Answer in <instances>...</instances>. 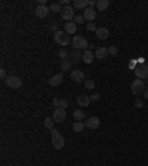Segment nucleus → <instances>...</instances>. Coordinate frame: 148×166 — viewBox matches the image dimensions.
Here are the masks:
<instances>
[{
	"instance_id": "f257e3e1",
	"label": "nucleus",
	"mask_w": 148,
	"mask_h": 166,
	"mask_svg": "<svg viewBox=\"0 0 148 166\" xmlns=\"http://www.w3.org/2000/svg\"><path fill=\"white\" fill-rule=\"evenodd\" d=\"M54 39L58 45H61V46H68V45L73 42L65 31H56V33H54Z\"/></svg>"
},
{
	"instance_id": "f03ea898",
	"label": "nucleus",
	"mask_w": 148,
	"mask_h": 166,
	"mask_svg": "<svg viewBox=\"0 0 148 166\" xmlns=\"http://www.w3.org/2000/svg\"><path fill=\"white\" fill-rule=\"evenodd\" d=\"M71 45H73V47L77 49V51H86V47H89L88 40L85 39L83 36H74Z\"/></svg>"
},
{
	"instance_id": "7ed1b4c3",
	"label": "nucleus",
	"mask_w": 148,
	"mask_h": 166,
	"mask_svg": "<svg viewBox=\"0 0 148 166\" xmlns=\"http://www.w3.org/2000/svg\"><path fill=\"white\" fill-rule=\"evenodd\" d=\"M64 144H65L64 137H62V135H61L56 129H54V131H52V146H54V148L61 150V148L64 147Z\"/></svg>"
},
{
	"instance_id": "20e7f679",
	"label": "nucleus",
	"mask_w": 148,
	"mask_h": 166,
	"mask_svg": "<svg viewBox=\"0 0 148 166\" xmlns=\"http://www.w3.org/2000/svg\"><path fill=\"white\" fill-rule=\"evenodd\" d=\"M145 89H147V87H145V82L141 80V79H136V80H133V82L130 83V91H132L135 95L142 93Z\"/></svg>"
},
{
	"instance_id": "39448f33",
	"label": "nucleus",
	"mask_w": 148,
	"mask_h": 166,
	"mask_svg": "<svg viewBox=\"0 0 148 166\" xmlns=\"http://www.w3.org/2000/svg\"><path fill=\"white\" fill-rule=\"evenodd\" d=\"M135 71V76H136V79H147L148 77V65L147 64H139V65L136 67L133 70Z\"/></svg>"
},
{
	"instance_id": "423d86ee",
	"label": "nucleus",
	"mask_w": 148,
	"mask_h": 166,
	"mask_svg": "<svg viewBox=\"0 0 148 166\" xmlns=\"http://www.w3.org/2000/svg\"><path fill=\"white\" fill-rule=\"evenodd\" d=\"M61 16H62V20L68 21H74L76 18V12H74V7L73 6H64L62 9V12H61Z\"/></svg>"
},
{
	"instance_id": "0eeeda50",
	"label": "nucleus",
	"mask_w": 148,
	"mask_h": 166,
	"mask_svg": "<svg viewBox=\"0 0 148 166\" xmlns=\"http://www.w3.org/2000/svg\"><path fill=\"white\" fill-rule=\"evenodd\" d=\"M6 85L9 87H12V89H20L22 86V82H21L20 77H16V76H9L6 79Z\"/></svg>"
},
{
	"instance_id": "6e6552de",
	"label": "nucleus",
	"mask_w": 148,
	"mask_h": 166,
	"mask_svg": "<svg viewBox=\"0 0 148 166\" xmlns=\"http://www.w3.org/2000/svg\"><path fill=\"white\" fill-rule=\"evenodd\" d=\"M65 116H67V113H65V108H55L54 111V120L55 123H62L64 120H65Z\"/></svg>"
},
{
	"instance_id": "1a4fd4ad",
	"label": "nucleus",
	"mask_w": 148,
	"mask_h": 166,
	"mask_svg": "<svg viewBox=\"0 0 148 166\" xmlns=\"http://www.w3.org/2000/svg\"><path fill=\"white\" fill-rule=\"evenodd\" d=\"M85 125L89 129H98V128L101 126V120L98 119V117H95V116H90L89 119L85 120Z\"/></svg>"
},
{
	"instance_id": "9d476101",
	"label": "nucleus",
	"mask_w": 148,
	"mask_h": 166,
	"mask_svg": "<svg viewBox=\"0 0 148 166\" xmlns=\"http://www.w3.org/2000/svg\"><path fill=\"white\" fill-rule=\"evenodd\" d=\"M70 77H71V80L76 82V83H83V82H85V73L80 71V70H73L71 74H70Z\"/></svg>"
},
{
	"instance_id": "9b49d317",
	"label": "nucleus",
	"mask_w": 148,
	"mask_h": 166,
	"mask_svg": "<svg viewBox=\"0 0 148 166\" xmlns=\"http://www.w3.org/2000/svg\"><path fill=\"white\" fill-rule=\"evenodd\" d=\"M96 37L99 40H107L108 37H110V31H108V28H105V27H99V28H96Z\"/></svg>"
},
{
	"instance_id": "f8f14e48",
	"label": "nucleus",
	"mask_w": 148,
	"mask_h": 166,
	"mask_svg": "<svg viewBox=\"0 0 148 166\" xmlns=\"http://www.w3.org/2000/svg\"><path fill=\"white\" fill-rule=\"evenodd\" d=\"M81 60L85 61L86 64H92L95 60V53L92 52V49H86V51L83 52V55H81Z\"/></svg>"
},
{
	"instance_id": "ddd939ff",
	"label": "nucleus",
	"mask_w": 148,
	"mask_h": 166,
	"mask_svg": "<svg viewBox=\"0 0 148 166\" xmlns=\"http://www.w3.org/2000/svg\"><path fill=\"white\" fill-rule=\"evenodd\" d=\"M83 16H85V20L89 21V22H94V20L96 18V12H95L92 7H86L85 11H83Z\"/></svg>"
},
{
	"instance_id": "4468645a",
	"label": "nucleus",
	"mask_w": 148,
	"mask_h": 166,
	"mask_svg": "<svg viewBox=\"0 0 148 166\" xmlns=\"http://www.w3.org/2000/svg\"><path fill=\"white\" fill-rule=\"evenodd\" d=\"M62 80H64V74L62 73H58V74H55L54 77H50L49 79V85L50 86H59L61 83H62Z\"/></svg>"
},
{
	"instance_id": "2eb2a0df",
	"label": "nucleus",
	"mask_w": 148,
	"mask_h": 166,
	"mask_svg": "<svg viewBox=\"0 0 148 166\" xmlns=\"http://www.w3.org/2000/svg\"><path fill=\"white\" fill-rule=\"evenodd\" d=\"M49 11H50V9H49L47 6H37L36 7V11H34V13H36L37 18H46Z\"/></svg>"
},
{
	"instance_id": "dca6fc26",
	"label": "nucleus",
	"mask_w": 148,
	"mask_h": 166,
	"mask_svg": "<svg viewBox=\"0 0 148 166\" xmlns=\"http://www.w3.org/2000/svg\"><path fill=\"white\" fill-rule=\"evenodd\" d=\"M108 55V47H96V52H95V56L98 60H105Z\"/></svg>"
},
{
	"instance_id": "f3484780",
	"label": "nucleus",
	"mask_w": 148,
	"mask_h": 166,
	"mask_svg": "<svg viewBox=\"0 0 148 166\" xmlns=\"http://www.w3.org/2000/svg\"><path fill=\"white\" fill-rule=\"evenodd\" d=\"M64 31L67 34H74L77 31V24L74 21H68L67 24H65V27H64Z\"/></svg>"
},
{
	"instance_id": "a211bd4d",
	"label": "nucleus",
	"mask_w": 148,
	"mask_h": 166,
	"mask_svg": "<svg viewBox=\"0 0 148 166\" xmlns=\"http://www.w3.org/2000/svg\"><path fill=\"white\" fill-rule=\"evenodd\" d=\"M68 60L71 61L73 64L79 62V61H80V51H77V49H73L71 52H68Z\"/></svg>"
},
{
	"instance_id": "6ab92c4d",
	"label": "nucleus",
	"mask_w": 148,
	"mask_h": 166,
	"mask_svg": "<svg viewBox=\"0 0 148 166\" xmlns=\"http://www.w3.org/2000/svg\"><path fill=\"white\" fill-rule=\"evenodd\" d=\"M77 104L80 107H89V104H90V96H88V95H80V96L77 98Z\"/></svg>"
},
{
	"instance_id": "aec40b11",
	"label": "nucleus",
	"mask_w": 148,
	"mask_h": 166,
	"mask_svg": "<svg viewBox=\"0 0 148 166\" xmlns=\"http://www.w3.org/2000/svg\"><path fill=\"white\" fill-rule=\"evenodd\" d=\"M74 7L85 11L86 7H89V0H74Z\"/></svg>"
},
{
	"instance_id": "412c9836",
	"label": "nucleus",
	"mask_w": 148,
	"mask_h": 166,
	"mask_svg": "<svg viewBox=\"0 0 148 166\" xmlns=\"http://www.w3.org/2000/svg\"><path fill=\"white\" fill-rule=\"evenodd\" d=\"M54 105L56 108H67L68 107V101L67 100H61V98H55L54 100Z\"/></svg>"
},
{
	"instance_id": "4be33fe9",
	"label": "nucleus",
	"mask_w": 148,
	"mask_h": 166,
	"mask_svg": "<svg viewBox=\"0 0 148 166\" xmlns=\"http://www.w3.org/2000/svg\"><path fill=\"white\" fill-rule=\"evenodd\" d=\"M45 128L49 129V131H54L55 129V120L54 117H46L45 119Z\"/></svg>"
},
{
	"instance_id": "5701e85b",
	"label": "nucleus",
	"mask_w": 148,
	"mask_h": 166,
	"mask_svg": "<svg viewBox=\"0 0 148 166\" xmlns=\"http://www.w3.org/2000/svg\"><path fill=\"white\" fill-rule=\"evenodd\" d=\"M73 117L76 119V122H81V120L86 117V114H85L83 110H76V111L73 113Z\"/></svg>"
},
{
	"instance_id": "b1692460",
	"label": "nucleus",
	"mask_w": 148,
	"mask_h": 166,
	"mask_svg": "<svg viewBox=\"0 0 148 166\" xmlns=\"http://www.w3.org/2000/svg\"><path fill=\"white\" fill-rule=\"evenodd\" d=\"M71 65H73L71 61H68V60L61 61V70H62V71H70V70H71Z\"/></svg>"
},
{
	"instance_id": "393cba45",
	"label": "nucleus",
	"mask_w": 148,
	"mask_h": 166,
	"mask_svg": "<svg viewBox=\"0 0 148 166\" xmlns=\"http://www.w3.org/2000/svg\"><path fill=\"white\" fill-rule=\"evenodd\" d=\"M108 6H110V2H108V0H98V2H96L98 11H105Z\"/></svg>"
},
{
	"instance_id": "a878e982",
	"label": "nucleus",
	"mask_w": 148,
	"mask_h": 166,
	"mask_svg": "<svg viewBox=\"0 0 148 166\" xmlns=\"http://www.w3.org/2000/svg\"><path fill=\"white\" fill-rule=\"evenodd\" d=\"M85 128H86V125H85L83 122H74L73 131H74V132H81V131H83Z\"/></svg>"
},
{
	"instance_id": "bb28decb",
	"label": "nucleus",
	"mask_w": 148,
	"mask_h": 166,
	"mask_svg": "<svg viewBox=\"0 0 148 166\" xmlns=\"http://www.w3.org/2000/svg\"><path fill=\"white\" fill-rule=\"evenodd\" d=\"M49 9H50L52 12H62V9H64V7L61 6V3L55 2V3H52V5L49 6Z\"/></svg>"
},
{
	"instance_id": "cd10ccee",
	"label": "nucleus",
	"mask_w": 148,
	"mask_h": 166,
	"mask_svg": "<svg viewBox=\"0 0 148 166\" xmlns=\"http://www.w3.org/2000/svg\"><path fill=\"white\" fill-rule=\"evenodd\" d=\"M58 56H59L61 60H68V52H67V49H61L59 52H58Z\"/></svg>"
},
{
	"instance_id": "c85d7f7f",
	"label": "nucleus",
	"mask_w": 148,
	"mask_h": 166,
	"mask_svg": "<svg viewBox=\"0 0 148 166\" xmlns=\"http://www.w3.org/2000/svg\"><path fill=\"white\" fill-rule=\"evenodd\" d=\"M83 83H85V86L88 87V89H94V87H95V82H94V80H85Z\"/></svg>"
},
{
	"instance_id": "c756f323",
	"label": "nucleus",
	"mask_w": 148,
	"mask_h": 166,
	"mask_svg": "<svg viewBox=\"0 0 148 166\" xmlns=\"http://www.w3.org/2000/svg\"><path fill=\"white\" fill-rule=\"evenodd\" d=\"M74 22H76V24H83V22H85V16H83V15H76Z\"/></svg>"
},
{
	"instance_id": "7c9ffc66",
	"label": "nucleus",
	"mask_w": 148,
	"mask_h": 166,
	"mask_svg": "<svg viewBox=\"0 0 148 166\" xmlns=\"http://www.w3.org/2000/svg\"><path fill=\"white\" fill-rule=\"evenodd\" d=\"M117 52H119V49H117L115 46H110V47H108V53H110V55L115 56V55H117Z\"/></svg>"
},
{
	"instance_id": "2f4dec72",
	"label": "nucleus",
	"mask_w": 148,
	"mask_h": 166,
	"mask_svg": "<svg viewBox=\"0 0 148 166\" xmlns=\"http://www.w3.org/2000/svg\"><path fill=\"white\" fill-rule=\"evenodd\" d=\"M135 107H136V108H142V107H144V101H142L141 98H136V100H135Z\"/></svg>"
},
{
	"instance_id": "473e14b6",
	"label": "nucleus",
	"mask_w": 148,
	"mask_h": 166,
	"mask_svg": "<svg viewBox=\"0 0 148 166\" xmlns=\"http://www.w3.org/2000/svg\"><path fill=\"white\" fill-rule=\"evenodd\" d=\"M86 28H88L89 31H96V25H95L94 22H89L88 25H86Z\"/></svg>"
},
{
	"instance_id": "72a5a7b5",
	"label": "nucleus",
	"mask_w": 148,
	"mask_h": 166,
	"mask_svg": "<svg viewBox=\"0 0 148 166\" xmlns=\"http://www.w3.org/2000/svg\"><path fill=\"white\" fill-rule=\"evenodd\" d=\"M50 30H54L55 33L59 31V30H58V24H56V22H50Z\"/></svg>"
},
{
	"instance_id": "f704fd0d",
	"label": "nucleus",
	"mask_w": 148,
	"mask_h": 166,
	"mask_svg": "<svg viewBox=\"0 0 148 166\" xmlns=\"http://www.w3.org/2000/svg\"><path fill=\"white\" fill-rule=\"evenodd\" d=\"M0 77H2V79H5V80L7 79L6 77V70H5V68H2V70H0Z\"/></svg>"
},
{
	"instance_id": "c9c22d12",
	"label": "nucleus",
	"mask_w": 148,
	"mask_h": 166,
	"mask_svg": "<svg viewBox=\"0 0 148 166\" xmlns=\"http://www.w3.org/2000/svg\"><path fill=\"white\" fill-rule=\"evenodd\" d=\"M99 98H101V96H99V93H94V95L90 96V101H98Z\"/></svg>"
},
{
	"instance_id": "e433bc0d",
	"label": "nucleus",
	"mask_w": 148,
	"mask_h": 166,
	"mask_svg": "<svg viewBox=\"0 0 148 166\" xmlns=\"http://www.w3.org/2000/svg\"><path fill=\"white\" fill-rule=\"evenodd\" d=\"M94 6H96V2H95V0H89V7L94 9Z\"/></svg>"
},
{
	"instance_id": "4c0bfd02",
	"label": "nucleus",
	"mask_w": 148,
	"mask_h": 166,
	"mask_svg": "<svg viewBox=\"0 0 148 166\" xmlns=\"http://www.w3.org/2000/svg\"><path fill=\"white\" fill-rule=\"evenodd\" d=\"M129 67H130L132 70H135V68H136V64H135V61H132V62L129 64Z\"/></svg>"
},
{
	"instance_id": "58836bf2",
	"label": "nucleus",
	"mask_w": 148,
	"mask_h": 166,
	"mask_svg": "<svg viewBox=\"0 0 148 166\" xmlns=\"http://www.w3.org/2000/svg\"><path fill=\"white\" fill-rule=\"evenodd\" d=\"M142 93H144V98H145V100H148V87H147V89H145V91H144Z\"/></svg>"
},
{
	"instance_id": "ea45409f",
	"label": "nucleus",
	"mask_w": 148,
	"mask_h": 166,
	"mask_svg": "<svg viewBox=\"0 0 148 166\" xmlns=\"http://www.w3.org/2000/svg\"><path fill=\"white\" fill-rule=\"evenodd\" d=\"M147 85H148V77H147Z\"/></svg>"
}]
</instances>
